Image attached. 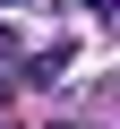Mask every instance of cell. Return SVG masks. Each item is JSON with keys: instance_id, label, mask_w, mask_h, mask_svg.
Masks as SVG:
<instances>
[{"instance_id": "6da1fadb", "label": "cell", "mask_w": 120, "mask_h": 129, "mask_svg": "<svg viewBox=\"0 0 120 129\" xmlns=\"http://www.w3.org/2000/svg\"><path fill=\"white\" fill-rule=\"evenodd\" d=\"M0 52H9V26H0Z\"/></svg>"}, {"instance_id": "7a4b0ae2", "label": "cell", "mask_w": 120, "mask_h": 129, "mask_svg": "<svg viewBox=\"0 0 120 129\" xmlns=\"http://www.w3.org/2000/svg\"><path fill=\"white\" fill-rule=\"evenodd\" d=\"M60 129H77V120H60Z\"/></svg>"}]
</instances>
